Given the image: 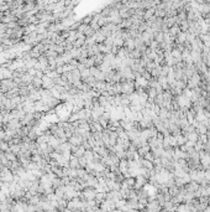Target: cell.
I'll return each instance as SVG.
<instances>
[{
    "label": "cell",
    "mask_w": 210,
    "mask_h": 212,
    "mask_svg": "<svg viewBox=\"0 0 210 212\" xmlns=\"http://www.w3.org/2000/svg\"><path fill=\"white\" fill-rule=\"evenodd\" d=\"M3 127H4V124H3V123H0V130H3Z\"/></svg>",
    "instance_id": "obj_9"
},
{
    "label": "cell",
    "mask_w": 210,
    "mask_h": 212,
    "mask_svg": "<svg viewBox=\"0 0 210 212\" xmlns=\"http://www.w3.org/2000/svg\"><path fill=\"white\" fill-rule=\"evenodd\" d=\"M78 160H79V165H80V166H85V165H86V163H88V161H86V159H85L84 156L79 157Z\"/></svg>",
    "instance_id": "obj_7"
},
{
    "label": "cell",
    "mask_w": 210,
    "mask_h": 212,
    "mask_svg": "<svg viewBox=\"0 0 210 212\" xmlns=\"http://www.w3.org/2000/svg\"><path fill=\"white\" fill-rule=\"evenodd\" d=\"M10 151L18 156L21 153V148H20V145H12V147H10Z\"/></svg>",
    "instance_id": "obj_5"
},
{
    "label": "cell",
    "mask_w": 210,
    "mask_h": 212,
    "mask_svg": "<svg viewBox=\"0 0 210 212\" xmlns=\"http://www.w3.org/2000/svg\"><path fill=\"white\" fill-rule=\"evenodd\" d=\"M180 32V30H179V26L178 25H174V26H172L169 30H168V34H169L172 37H176L177 35H178Z\"/></svg>",
    "instance_id": "obj_2"
},
{
    "label": "cell",
    "mask_w": 210,
    "mask_h": 212,
    "mask_svg": "<svg viewBox=\"0 0 210 212\" xmlns=\"http://www.w3.org/2000/svg\"><path fill=\"white\" fill-rule=\"evenodd\" d=\"M187 139H188L189 141H192V143H196V141L199 140V134H198L196 132L190 133V134L187 135Z\"/></svg>",
    "instance_id": "obj_3"
},
{
    "label": "cell",
    "mask_w": 210,
    "mask_h": 212,
    "mask_svg": "<svg viewBox=\"0 0 210 212\" xmlns=\"http://www.w3.org/2000/svg\"><path fill=\"white\" fill-rule=\"evenodd\" d=\"M69 166H71V169H76V168H80L79 165V160H78V157H76L74 155H71L69 157Z\"/></svg>",
    "instance_id": "obj_1"
},
{
    "label": "cell",
    "mask_w": 210,
    "mask_h": 212,
    "mask_svg": "<svg viewBox=\"0 0 210 212\" xmlns=\"http://www.w3.org/2000/svg\"><path fill=\"white\" fill-rule=\"evenodd\" d=\"M5 157L10 161V163H14V161L18 160V156H16L15 154H12L11 151H6V153H5Z\"/></svg>",
    "instance_id": "obj_4"
},
{
    "label": "cell",
    "mask_w": 210,
    "mask_h": 212,
    "mask_svg": "<svg viewBox=\"0 0 210 212\" xmlns=\"http://www.w3.org/2000/svg\"><path fill=\"white\" fill-rule=\"evenodd\" d=\"M141 164L145 166V169H152V168H153V165H152L151 161H148V160H146V159H142V160H141Z\"/></svg>",
    "instance_id": "obj_6"
},
{
    "label": "cell",
    "mask_w": 210,
    "mask_h": 212,
    "mask_svg": "<svg viewBox=\"0 0 210 212\" xmlns=\"http://www.w3.org/2000/svg\"><path fill=\"white\" fill-rule=\"evenodd\" d=\"M127 170V161L121 160V171H126Z\"/></svg>",
    "instance_id": "obj_8"
}]
</instances>
